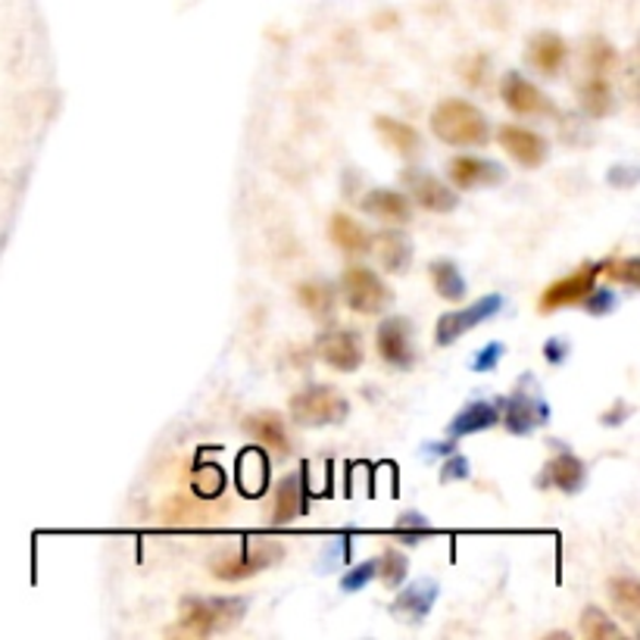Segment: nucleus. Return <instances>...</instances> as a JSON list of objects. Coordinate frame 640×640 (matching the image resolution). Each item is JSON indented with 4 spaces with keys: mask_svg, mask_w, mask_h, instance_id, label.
Segmentation results:
<instances>
[{
    "mask_svg": "<svg viewBox=\"0 0 640 640\" xmlns=\"http://www.w3.org/2000/svg\"><path fill=\"white\" fill-rule=\"evenodd\" d=\"M431 132H434V138L453 144V147H484V144H491V125H488L484 113L463 97H447L434 107Z\"/></svg>",
    "mask_w": 640,
    "mask_h": 640,
    "instance_id": "obj_1",
    "label": "nucleus"
},
{
    "mask_svg": "<svg viewBox=\"0 0 640 640\" xmlns=\"http://www.w3.org/2000/svg\"><path fill=\"white\" fill-rule=\"evenodd\" d=\"M244 613H247L244 596H188V600H182L179 621L190 635L210 638V635L235 628Z\"/></svg>",
    "mask_w": 640,
    "mask_h": 640,
    "instance_id": "obj_2",
    "label": "nucleus"
},
{
    "mask_svg": "<svg viewBox=\"0 0 640 640\" xmlns=\"http://www.w3.org/2000/svg\"><path fill=\"white\" fill-rule=\"evenodd\" d=\"M287 413L300 428L341 426L350 416V401L332 384H309L287 401Z\"/></svg>",
    "mask_w": 640,
    "mask_h": 640,
    "instance_id": "obj_3",
    "label": "nucleus"
},
{
    "mask_svg": "<svg viewBox=\"0 0 640 640\" xmlns=\"http://www.w3.org/2000/svg\"><path fill=\"white\" fill-rule=\"evenodd\" d=\"M500 422L509 428V434H531L534 428L550 422V404L531 372L519 379L516 391L506 401H500Z\"/></svg>",
    "mask_w": 640,
    "mask_h": 640,
    "instance_id": "obj_4",
    "label": "nucleus"
},
{
    "mask_svg": "<svg viewBox=\"0 0 640 640\" xmlns=\"http://www.w3.org/2000/svg\"><path fill=\"white\" fill-rule=\"evenodd\" d=\"M285 556V546L279 541H244L241 550H229L222 553L219 559H213V575L219 581H244L257 571L269 569L275 563H282Z\"/></svg>",
    "mask_w": 640,
    "mask_h": 640,
    "instance_id": "obj_5",
    "label": "nucleus"
},
{
    "mask_svg": "<svg viewBox=\"0 0 640 640\" xmlns=\"http://www.w3.org/2000/svg\"><path fill=\"white\" fill-rule=\"evenodd\" d=\"M341 294L359 316H381L394 300V294L369 266H347L341 275Z\"/></svg>",
    "mask_w": 640,
    "mask_h": 640,
    "instance_id": "obj_6",
    "label": "nucleus"
},
{
    "mask_svg": "<svg viewBox=\"0 0 640 640\" xmlns=\"http://www.w3.org/2000/svg\"><path fill=\"white\" fill-rule=\"evenodd\" d=\"M500 309H503V297L500 294H488V297H478L475 304H469L466 309H451L438 319L434 325V344L438 347H451L453 341H459L463 334H469L472 329H478L481 322L494 319Z\"/></svg>",
    "mask_w": 640,
    "mask_h": 640,
    "instance_id": "obj_7",
    "label": "nucleus"
},
{
    "mask_svg": "<svg viewBox=\"0 0 640 640\" xmlns=\"http://www.w3.org/2000/svg\"><path fill=\"white\" fill-rule=\"evenodd\" d=\"M500 97L516 116H556L553 100L525 78L522 72H506L500 78Z\"/></svg>",
    "mask_w": 640,
    "mask_h": 640,
    "instance_id": "obj_8",
    "label": "nucleus"
},
{
    "mask_svg": "<svg viewBox=\"0 0 640 640\" xmlns=\"http://www.w3.org/2000/svg\"><path fill=\"white\" fill-rule=\"evenodd\" d=\"M376 341H379V354L381 359L391 366V369H413L416 366V344H413V325H409V319L404 316H391V319H384L379 325V334H376Z\"/></svg>",
    "mask_w": 640,
    "mask_h": 640,
    "instance_id": "obj_9",
    "label": "nucleus"
},
{
    "mask_svg": "<svg viewBox=\"0 0 640 640\" xmlns=\"http://www.w3.org/2000/svg\"><path fill=\"white\" fill-rule=\"evenodd\" d=\"M600 275H603V262H584L578 272H571V275H566V279H559V282H553V285L546 287L544 297H541V309L553 312V309L581 304L593 287H596Z\"/></svg>",
    "mask_w": 640,
    "mask_h": 640,
    "instance_id": "obj_10",
    "label": "nucleus"
},
{
    "mask_svg": "<svg viewBox=\"0 0 640 640\" xmlns=\"http://www.w3.org/2000/svg\"><path fill=\"white\" fill-rule=\"evenodd\" d=\"M316 356L337 372H356L362 366V344L354 329H325L316 337Z\"/></svg>",
    "mask_w": 640,
    "mask_h": 640,
    "instance_id": "obj_11",
    "label": "nucleus"
},
{
    "mask_svg": "<svg viewBox=\"0 0 640 640\" xmlns=\"http://www.w3.org/2000/svg\"><path fill=\"white\" fill-rule=\"evenodd\" d=\"M404 185L409 190V197L428 210V213H453L459 207V197L456 190H451L438 175L431 172H422V169H406L404 172Z\"/></svg>",
    "mask_w": 640,
    "mask_h": 640,
    "instance_id": "obj_12",
    "label": "nucleus"
},
{
    "mask_svg": "<svg viewBox=\"0 0 640 640\" xmlns=\"http://www.w3.org/2000/svg\"><path fill=\"white\" fill-rule=\"evenodd\" d=\"M553 459L546 463L544 475H538V488H559L563 494H578L588 481V466L559 441H553Z\"/></svg>",
    "mask_w": 640,
    "mask_h": 640,
    "instance_id": "obj_13",
    "label": "nucleus"
},
{
    "mask_svg": "<svg viewBox=\"0 0 640 640\" xmlns=\"http://www.w3.org/2000/svg\"><path fill=\"white\" fill-rule=\"evenodd\" d=\"M497 141L503 144V150H506L516 163H522L525 169H538L546 160V153H550L546 138H541V135L531 132V128H522V125H503L497 132Z\"/></svg>",
    "mask_w": 640,
    "mask_h": 640,
    "instance_id": "obj_14",
    "label": "nucleus"
},
{
    "mask_svg": "<svg viewBox=\"0 0 640 640\" xmlns=\"http://www.w3.org/2000/svg\"><path fill=\"white\" fill-rule=\"evenodd\" d=\"M438 593H441V588H438L431 578H419L416 584H409V588H404V591L397 593V600L391 603V616L401 618L406 625H419V621H426L428 613L434 610Z\"/></svg>",
    "mask_w": 640,
    "mask_h": 640,
    "instance_id": "obj_15",
    "label": "nucleus"
},
{
    "mask_svg": "<svg viewBox=\"0 0 640 640\" xmlns=\"http://www.w3.org/2000/svg\"><path fill=\"white\" fill-rule=\"evenodd\" d=\"M451 182L459 190H472V188H491V185H500L506 179V172L494 160H481V157H453L451 167Z\"/></svg>",
    "mask_w": 640,
    "mask_h": 640,
    "instance_id": "obj_16",
    "label": "nucleus"
},
{
    "mask_svg": "<svg viewBox=\"0 0 640 640\" xmlns=\"http://www.w3.org/2000/svg\"><path fill=\"white\" fill-rule=\"evenodd\" d=\"M566 57H569V48L556 32H538L525 50L528 66H534L541 75H559V70L566 66Z\"/></svg>",
    "mask_w": 640,
    "mask_h": 640,
    "instance_id": "obj_17",
    "label": "nucleus"
},
{
    "mask_svg": "<svg viewBox=\"0 0 640 640\" xmlns=\"http://www.w3.org/2000/svg\"><path fill=\"white\" fill-rule=\"evenodd\" d=\"M304 509H307V469H300L297 475H287V478L279 481L272 522L291 525L294 519L304 516Z\"/></svg>",
    "mask_w": 640,
    "mask_h": 640,
    "instance_id": "obj_18",
    "label": "nucleus"
},
{
    "mask_svg": "<svg viewBox=\"0 0 640 640\" xmlns=\"http://www.w3.org/2000/svg\"><path fill=\"white\" fill-rule=\"evenodd\" d=\"M500 422V401H472L466 404L447 426V434L453 441L456 438H469V434H478V431H488Z\"/></svg>",
    "mask_w": 640,
    "mask_h": 640,
    "instance_id": "obj_19",
    "label": "nucleus"
},
{
    "mask_svg": "<svg viewBox=\"0 0 640 640\" xmlns=\"http://www.w3.org/2000/svg\"><path fill=\"white\" fill-rule=\"evenodd\" d=\"M359 207L369 216L381 219V222H391V225H406V222L413 219V204H409V197L401 194V190H369V194L359 200Z\"/></svg>",
    "mask_w": 640,
    "mask_h": 640,
    "instance_id": "obj_20",
    "label": "nucleus"
},
{
    "mask_svg": "<svg viewBox=\"0 0 640 640\" xmlns=\"http://www.w3.org/2000/svg\"><path fill=\"white\" fill-rule=\"evenodd\" d=\"M369 250L391 275H404L413 262V241L404 232H379L369 241Z\"/></svg>",
    "mask_w": 640,
    "mask_h": 640,
    "instance_id": "obj_21",
    "label": "nucleus"
},
{
    "mask_svg": "<svg viewBox=\"0 0 640 640\" xmlns=\"http://www.w3.org/2000/svg\"><path fill=\"white\" fill-rule=\"evenodd\" d=\"M244 428H247V434L260 447H266V451L291 453V438H287L285 419L279 413H254V416H247Z\"/></svg>",
    "mask_w": 640,
    "mask_h": 640,
    "instance_id": "obj_22",
    "label": "nucleus"
},
{
    "mask_svg": "<svg viewBox=\"0 0 640 640\" xmlns=\"http://www.w3.org/2000/svg\"><path fill=\"white\" fill-rule=\"evenodd\" d=\"M237 488L244 497H260L269 488V459L262 447H250L237 456Z\"/></svg>",
    "mask_w": 640,
    "mask_h": 640,
    "instance_id": "obj_23",
    "label": "nucleus"
},
{
    "mask_svg": "<svg viewBox=\"0 0 640 640\" xmlns=\"http://www.w3.org/2000/svg\"><path fill=\"white\" fill-rule=\"evenodd\" d=\"M297 304L307 309L312 319L329 322L337 307V294L329 282H300L297 285Z\"/></svg>",
    "mask_w": 640,
    "mask_h": 640,
    "instance_id": "obj_24",
    "label": "nucleus"
},
{
    "mask_svg": "<svg viewBox=\"0 0 640 640\" xmlns=\"http://www.w3.org/2000/svg\"><path fill=\"white\" fill-rule=\"evenodd\" d=\"M578 97H581V110L591 119L610 116L613 107H616V95H613V85H610L606 75H591V78L581 85Z\"/></svg>",
    "mask_w": 640,
    "mask_h": 640,
    "instance_id": "obj_25",
    "label": "nucleus"
},
{
    "mask_svg": "<svg viewBox=\"0 0 640 640\" xmlns=\"http://www.w3.org/2000/svg\"><path fill=\"white\" fill-rule=\"evenodd\" d=\"M329 235H332L334 247H341L344 254H366L369 250V241L372 235L356 222L354 216L337 213L332 216V225H329Z\"/></svg>",
    "mask_w": 640,
    "mask_h": 640,
    "instance_id": "obj_26",
    "label": "nucleus"
},
{
    "mask_svg": "<svg viewBox=\"0 0 640 640\" xmlns=\"http://www.w3.org/2000/svg\"><path fill=\"white\" fill-rule=\"evenodd\" d=\"M376 132L381 135V141L387 144V147H394V150H397V153H404V157L419 153V147H422L419 132H416L413 125L401 122V119L379 116L376 119Z\"/></svg>",
    "mask_w": 640,
    "mask_h": 640,
    "instance_id": "obj_27",
    "label": "nucleus"
},
{
    "mask_svg": "<svg viewBox=\"0 0 640 640\" xmlns=\"http://www.w3.org/2000/svg\"><path fill=\"white\" fill-rule=\"evenodd\" d=\"M428 272H431V285L438 291V297L451 304H459L466 297V279L453 260H434L428 266Z\"/></svg>",
    "mask_w": 640,
    "mask_h": 640,
    "instance_id": "obj_28",
    "label": "nucleus"
},
{
    "mask_svg": "<svg viewBox=\"0 0 640 640\" xmlns=\"http://www.w3.org/2000/svg\"><path fill=\"white\" fill-rule=\"evenodd\" d=\"M610 600H613V610L625 621H638L640 613V581L631 578V575H618L610 581Z\"/></svg>",
    "mask_w": 640,
    "mask_h": 640,
    "instance_id": "obj_29",
    "label": "nucleus"
},
{
    "mask_svg": "<svg viewBox=\"0 0 640 640\" xmlns=\"http://www.w3.org/2000/svg\"><path fill=\"white\" fill-rule=\"evenodd\" d=\"M581 635L588 640H618L621 638V628L600 606H588L581 613Z\"/></svg>",
    "mask_w": 640,
    "mask_h": 640,
    "instance_id": "obj_30",
    "label": "nucleus"
},
{
    "mask_svg": "<svg viewBox=\"0 0 640 640\" xmlns=\"http://www.w3.org/2000/svg\"><path fill=\"white\" fill-rule=\"evenodd\" d=\"M584 63L591 75H610L618 66V53L606 38H591L584 48Z\"/></svg>",
    "mask_w": 640,
    "mask_h": 640,
    "instance_id": "obj_31",
    "label": "nucleus"
},
{
    "mask_svg": "<svg viewBox=\"0 0 640 640\" xmlns=\"http://www.w3.org/2000/svg\"><path fill=\"white\" fill-rule=\"evenodd\" d=\"M190 484H194V494L197 497H219L222 488H225V475L219 466H210V463H200L194 475H190Z\"/></svg>",
    "mask_w": 640,
    "mask_h": 640,
    "instance_id": "obj_32",
    "label": "nucleus"
},
{
    "mask_svg": "<svg viewBox=\"0 0 640 640\" xmlns=\"http://www.w3.org/2000/svg\"><path fill=\"white\" fill-rule=\"evenodd\" d=\"M409 571V563L401 550H384L379 556V578L384 581V588H401Z\"/></svg>",
    "mask_w": 640,
    "mask_h": 640,
    "instance_id": "obj_33",
    "label": "nucleus"
},
{
    "mask_svg": "<svg viewBox=\"0 0 640 640\" xmlns=\"http://www.w3.org/2000/svg\"><path fill=\"white\" fill-rule=\"evenodd\" d=\"M603 275H610L616 285L638 287L640 285V260L638 257H625V260H606L603 262Z\"/></svg>",
    "mask_w": 640,
    "mask_h": 640,
    "instance_id": "obj_34",
    "label": "nucleus"
},
{
    "mask_svg": "<svg viewBox=\"0 0 640 640\" xmlns=\"http://www.w3.org/2000/svg\"><path fill=\"white\" fill-rule=\"evenodd\" d=\"M372 578H379V559H366V563H359V566H354L350 571H344V575H341V591H362Z\"/></svg>",
    "mask_w": 640,
    "mask_h": 640,
    "instance_id": "obj_35",
    "label": "nucleus"
},
{
    "mask_svg": "<svg viewBox=\"0 0 640 640\" xmlns=\"http://www.w3.org/2000/svg\"><path fill=\"white\" fill-rule=\"evenodd\" d=\"M584 304V309L591 312V316H610L613 309L618 307V297L613 294V291H603V287H593L591 294L581 300Z\"/></svg>",
    "mask_w": 640,
    "mask_h": 640,
    "instance_id": "obj_36",
    "label": "nucleus"
},
{
    "mask_svg": "<svg viewBox=\"0 0 640 640\" xmlns=\"http://www.w3.org/2000/svg\"><path fill=\"white\" fill-rule=\"evenodd\" d=\"M503 354H506V347H503L500 341H491L488 347H481V350L475 354L472 369H475V372H491V369H497V366H500Z\"/></svg>",
    "mask_w": 640,
    "mask_h": 640,
    "instance_id": "obj_37",
    "label": "nucleus"
},
{
    "mask_svg": "<svg viewBox=\"0 0 640 640\" xmlns=\"http://www.w3.org/2000/svg\"><path fill=\"white\" fill-rule=\"evenodd\" d=\"M469 478V459L459 456V453H451L444 463H441V481L451 484V481H466Z\"/></svg>",
    "mask_w": 640,
    "mask_h": 640,
    "instance_id": "obj_38",
    "label": "nucleus"
},
{
    "mask_svg": "<svg viewBox=\"0 0 640 640\" xmlns=\"http://www.w3.org/2000/svg\"><path fill=\"white\" fill-rule=\"evenodd\" d=\"M394 531H397V534H409V538H413L409 544H416V531L426 534V531H431V522H428L422 513H404V516L397 519V525H394Z\"/></svg>",
    "mask_w": 640,
    "mask_h": 640,
    "instance_id": "obj_39",
    "label": "nucleus"
},
{
    "mask_svg": "<svg viewBox=\"0 0 640 640\" xmlns=\"http://www.w3.org/2000/svg\"><path fill=\"white\" fill-rule=\"evenodd\" d=\"M571 347H569V337H550L544 344V359L550 366H563L566 359H569Z\"/></svg>",
    "mask_w": 640,
    "mask_h": 640,
    "instance_id": "obj_40",
    "label": "nucleus"
},
{
    "mask_svg": "<svg viewBox=\"0 0 640 640\" xmlns=\"http://www.w3.org/2000/svg\"><path fill=\"white\" fill-rule=\"evenodd\" d=\"M628 413H631V406L618 404V409H610V413L603 416V426H618V422H625Z\"/></svg>",
    "mask_w": 640,
    "mask_h": 640,
    "instance_id": "obj_41",
    "label": "nucleus"
}]
</instances>
